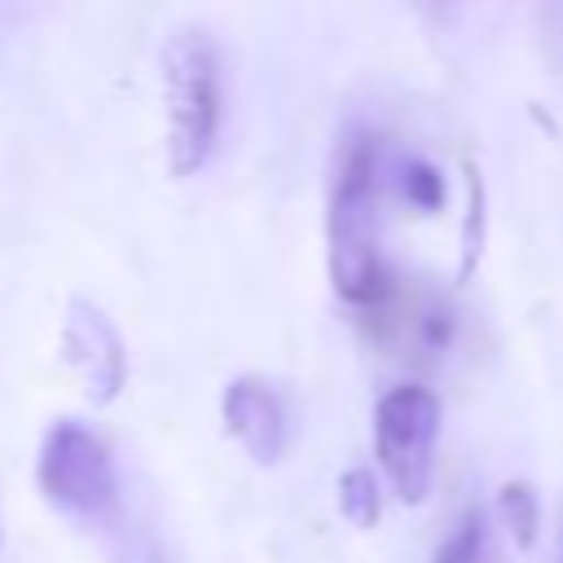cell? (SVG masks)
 Masks as SVG:
<instances>
[{
  "mask_svg": "<svg viewBox=\"0 0 563 563\" xmlns=\"http://www.w3.org/2000/svg\"><path fill=\"white\" fill-rule=\"evenodd\" d=\"M383 158L369 132H352L339 145L334 180H330V282L347 303L374 308L391 290V273L383 260Z\"/></svg>",
  "mask_w": 563,
  "mask_h": 563,
  "instance_id": "cell-1",
  "label": "cell"
},
{
  "mask_svg": "<svg viewBox=\"0 0 563 563\" xmlns=\"http://www.w3.org/2000/svg\"><path fill=\"white\" fill-rule=\"evenodd\" d=\"M163 101H167V167L194 176L220 141L224 123V57L202 26H180L163 44Z\"/></svg>",
  "mask_w": 563,
  "mask_h": 563,
  "instance_id": "cell-2",
  "label": "cell"
},
{
  "mask_svg": "<svg viewBox=\"0 0 563 563\" xmlns=\"http://www.w3.org/2000/svg\"><path fill=\"white\" fill-rule=\"evenodd\" d=\"M40 493L70 519L106 523L119 510V466L106 435L79 418H57L35 457Z\"/></svg>",
  "mask_w": 563,
  "mask_h": 563,
  "instance_id": "cell-3",
  "label": "cell"
},
{
  "mask_svg": "<svg viewBox=\"0 0 563 563\" xmlns=\"http://www.w3.org/2000/svg\"><path fill=\"white\" fill-rule=\"evenodd\" d=\"M440 435V400L422 383H396L374 405V457L405 506L427 501Z\"/></svg>",
  "mask_w": 563,
  "mask_h": 563,
  "instance_id": "cell-4",
  "label": "cell"
},
{
  "mask_svg": "<svg viewBox=\"0 0 563 563\" xmlns=\"http://www.w3.org/2000/svg\"><path fill=\"white\" fill-rule=\"evenodd\" d=\"M62 352L70 361V369L84 378L88 396L97 405L114 400L128 374L123 361V339L114 330V321L92 303V299H70L66 317H62Z\"/></svg>",
  "mask_w": 563,
  "mask_h": 563,
  "instance_id": "cell-5",
  "label": "cell"
},
{
  "mask_svg": "<svg viewBox=\"0 0 563 563\" xmlns=\"http://www.w3.org/2000/svg\"><path fill=\"white\" fill-rule=\"evenodd\" d=\"M220 413H224L229 435L246 449V457H255L260 466L282 462L286 440H290V413H286L282 391L264 374H238L224 387Z\"/></svg>",
  "mask_w": 563,
  "mask_h": 563,
  "instance_id": "cell-6",
  "label": "cell"
},
{
  "mask_svg": "<svg viewBox=\"0 0 563 563\" xmlns=\"http://www.w3.org/2000/svg\"><path fill=\"white\" fill-rule=\"evenodd\" d=\"M339 510L356 523V528H374L383 515V488L378 475L369 466H347L339 475Z\"/></svg>",
  "mask_w": 563,
  "mask_h": 563,
  "instance_id": "cell-7",
  "label": "cell"
},
{
  "mask_svg": "<svg viewBox=\"0 0 563 563\" xmlns=\"http://www.w3.org/2000/svg\"><path fill=\"white\" fill-rule=\"evenodd\" d=\"M501 515H506V528L515 537V545H532L537 541V528H541V506H537V493L528 484H506L501 488Z\"/></svg>",
  "mask_w": 563,
  "mask_h": 563,
  "instance_id": "cell-8",
  "label": "cell"
},
{
  "mask_svg": "<svg viewBox=\"0 0 563 563\" xmlns=\"http://www.w3.org/2000/svg\"><path fill=\"white\" fill-rule=\"evenodd\" d=\"M484 545H488V528L479 510H466L462 523L440 541L435 563H484Z\"/></svg>",
  "mask_w": 563,
  "mask_h": 563,
  "instance_id": "cell-9",
  "label": "cell"
},
{
  "mask_svg": "<svg viewBox=\"0 0 563 563\" xmlns=\"http://www.w3.org/2000/svg\"><path fill=\"white\" fill-rule=\"evenodd\" d=\"M396 185H400L405 202H413V207H422V211H435V207L444 202V180H440V172H435L431 163H422V158H405L400 172H396Z\"/></svg>",
  "mask_w": 563,
  "mask_h": 563,
  "instance_id": "cell-10",
  "label": "cell"
}]
</instances>
